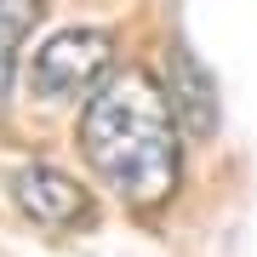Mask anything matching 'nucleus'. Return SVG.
Listing matches in <instances>:
<instances>
[{
  "label": "nucleus",
  "mask_w": 257,
  "mask_h": 257,
  "mask_svg": "<svg viewBox=\"0 0 257 257\" xmlns=\"http://www.w3.org/2000/svg\"><path fill=\"white\" fill-rule=\"evenodd\" d=\"M166 97H172V114H177L183 132H194V138H211L217 132V86H211L206 63L189 46L166 52Z\"/></svg>",
  "instance_id": "nucleus-4"
},
{
  "label": "nucleus",
  "mask_w": 257,
  "mask_h": 257,
  "mask_svg": "<svg viewBox=\"0 0 257 257\" xmlns=\"http://www.w3.org/2000/svg\"><path fill=\"white\" fill-rule=\"evenodd\" d=\"M114 57V40L103 29H63L35 52V97L40 103H69L80 92L103 86Z\"/></svg>",
  "instance_id": "nucleus-2"
},
{
  "label": "nucleus",
  "mask_w": 257,
  "mask_h": 257,
  "mask_svg": "<svg viewBox=\"0 0 257 257\" xmlns=\"http://www.w3.org/2000/svg\"><path fill=\"white\" fill-rule=\"evenodd\" d=\"M80 155L126 206H160L172 200L183 149H177V114L160 80L126 69L92 92L80 114Z\"/></svg>",
  "instance_id": "nucleus-1"
},
{
  "label": "nucleus",
  "mask_w": 257,
  "mask_h": 257,
  "mask_svg": "<svg viewBox=\"0 0 257 257\" xmlns=\"http://www.w3.org/2000/svg\"><path fill=\"white\" fill-rule=\"evenodd\" d=\"M12 200L23 206L29 223H40V229H86L92 223V194H86L80 183H74L69 172H57V166H18L12 172Z\"/></svg>",
  "instance_id": "nucleus-3"
},
{
  "label": "nucleus",
  "mask_w": 257,
  "mask_h": 257,
  "mask_svg": "<svg viewBox=\"0 0 257 257\" xmlns=\"http://www.w3.org/2000/svg\"><path fill=\"white\" fill-rule=\"evenodd\" d=\"M40 18H46V0H0V103L12 97L23 40L35 35V23H40Z\"/></svg>",
  "instance_id": "nucleus-5"
}]
</instances>
